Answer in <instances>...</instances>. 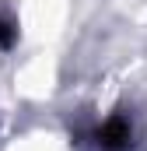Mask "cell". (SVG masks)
I'll return each mask as SVG.
<instances>
[{"label": "cell", "mask_w": 147, "mask_h": 151, "mask_svg": "<svg viewBox=\"0 0 147 151\" xmlns=\"http://www.w3.org/2000/svg\"><path fill=\"white\" fill-rule=\"evenodd\" d=\"M95 141H98L102 151H126L133 144V127H130L126 116H112V119L102 123V130L95 134Z\"/></svg>", "instance_id": "cell-1"}, {"label": "cell", "mask_w": 147, "mask_h": 151, "mask_svg": "<svg viewBox=\"0 0 147 151\" xmlns=\"http://www.w3.org/2000/svg\"><path fill=\"white\" fill-rule=\"evenodd\" d=\"M14 35H18V32H14V25H11V21H4V18H0V46H4V49H7V46H11V42H14Z\"/></svg>", "instance_id": "cell-2"}]
</instances>
